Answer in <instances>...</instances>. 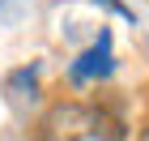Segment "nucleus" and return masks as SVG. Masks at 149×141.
<instances>
[{"mask_svg": "<svg viewBox=\"0 0 149 141\" xmlns=\"http://www.w3.org/2000/svg\"><path fill=\"white\" fill-rule=\"evenodd\" d=\"M38 141H128V120L107 103L60 98L38 120Z\"/></svg>", "mask_w": 149, "mask_h": 141, "instance_id": "f257e3e1", "label": "nucleus"}, {"mask_svg": "<svg viewBox=\"0 0 149 141\" xmlns=\"http://www.w3.org/2000/svg\"><path fill=\"white\" fill-rule=\"evenodd\" d=\"M136 141H149V124H145V128H141V137H136Z\"/></svg>", "mask_w": 149, "mask_h": 141, "instance_id": "20e7f679", "label": "nucleus"}, {"mask_svg": "<svg viewBox=\"0 0 149 141\" xmlns=\"http://www.w3.org/2000/svg\"><path fill=\"white\" fill-rule=\"evenodd\" d=\"M111 69H115V56H111V30H98V39H94V43L68 64V81H72V86L102 81V77H111Z\"/></svg>", "mask_w": 149, "mask_h": 141, "instance_id": "f03ea898", "label": "nucleus"}, {"mask_svg": "<svg viewBox=\"0 0 149 141\" xmlns=\"http://www.w3.org/2000/svg\"><path fill=\"white\" fill-rule=\"evenodd\" d=\"M30 9V0H0V22H17Z\"/></svg>", "mask_w": 149, "mask_h": 141, "instance_id": "7ed1b4c3", "label": "nucleus"}]
</instances>
